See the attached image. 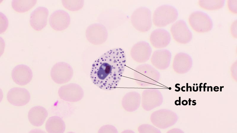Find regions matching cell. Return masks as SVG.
Listing matches in <instances>:
<instances>
[{
  "label": "cell",
  "mask_w": 237,
  "mask_h": 133,
  "mask_svg": "<svg viewBox=\"0 0 237 133\" xmlns=\"http://www.w3.org/2000/svg\"><path fill=\"white\" fill-rule=\"evenodd\" d=\"M188 83H187V89H186V90H186V91H188Z\"/></svg>",
  "instance_id": "cell-23"
},
{
  "label": "cell",
  "mask_w": 237,
  "mask_h": 133,
  "mask_svg": "<svg viewBox=\"0 0 237 133\" xmlns=\"http://www.w3.org/2000/svg\"><path fill=\"white\" fill-rule=\"evenodd\" d=\"M170 30L174 39L179 43L186 44L192 39V33L184 20H179L174 23Z\"/></svg>",
  "instance_id": "cell-6"
},
{
  "label": "cell",
  "mask_w": 237,
  "mask_h": 133,
  "mask_svg": "<svg viewBox=\"0 0 237 133\" xmlns=\"http://www.w3.org/2000/svg\"><path fill=\"white\" fill-rule=\"evenodd\" d=\"M193 61L191 56L188 54L179 53L175 56L173 66L174 69L181 71H186L190 68Z\"/></svg>",
  "instance_id": "cell-15"
},
{
  "label": "cell",
  "mask_w": 237,
  "mask_h": 133,
  "mask_svg": "<svg viewBox=\"0 0 237 133\" xmlns=\"http://www.w3.org/2000/svg\"><path fill=\"white\" fill-rule=\"evenodd\" d=\"M188 20L191 27L198 32H207L213 27L212 21L210 17L201 11H196L191 13Z\"/></svg>",
  "instance_id": "cell-4"
},
{
  "label": "cell",
  "mask_w": 237,
  "mask_h": 133,
  "mask_svg": "<svg viewBox=\"0 0 237 133\" xmlns=\"http://www.w3.org/2000/svg\"><path fill=\"white\" fill-rule=\"evenodd\" d=\"M178 16V12L174 7L168 5H161L154 12L153 22L154 25L157 27H164L174 22Z\"/></svg>",
  "instance_id": "cell-2"
},
{
  "label": "cell",
  "mask_w": 237,
  "mask_h": 133,
  "mask_svg": "<svg viewBox=\"0 0 237 133\" xmlns=\"http://www.w3.org/2000/svg\"><path fill=\"white\" fill-rule=\"evenodd\" d=\"M48 115L47 111L44 108L41 106H36L30 110L28 118L32 125L40 126L43 124Z\"/></svg>",
  "instance_id": "cell-13"
},
{
  "label": "cell",
  "mask_w": 237,
  "mask_h": 133,
  "mask_svg": "<svg viewBox=\"0 0 237 133\" xmlns=\"http://www.w3.org/2000/svg\"><path fill=\"white\" fill-rule=\"evenodd\" d=\"M73 70L71 66L64 62H59L52 68L50 75L52 80L55 83L62 84L69 81L72 77Z\"/></svg>",
  "instance_id": "cell-5"
},
{
  "label": "cell",
  "mask_w": 237,
  "mask_h": 133,
  "mask_svg": "<svg viewBox=\"0 0 237 133\" xmlns=\"http://www.w3.org/2000/svg\"><path fill=\"white\" fill-rule=\"evenodd\" d=\"M171 54L169 51L166 49L158 50L153 53L151 61L153 65L157 68L168 67L170 63Z\"/></svg>",
  "instance_id": "cell-14"
},
{
  "label": "cell",
  "mask_w": 237,
  "mask_h": 133,
  "mask_svg": "<svg viewBox=\"0 0 237 133\" xmlns=\"http://www.w3.org/2000/svg\"><path fill=\"white\" fill-rule=\"evenodd\" d=\"M152 53V49L147 42L141 41L135 44L132 47L130 51L132 58L137 62L144 63L150 59Z\"/></svg>",
  "instance_id": "cell-8"
},
{
  "label": "cell",
  "mask_w": 237,
  "mask_h": 133,
  "mask_svg": "<svg viewBox=\"0 0 237 133\" xmlns=\"http://www.w3.org/2000/svg\"><path fill=\"white\" fill-rule=\"evenodd\" d=\"M224 0H200L198 4L202 8L209 10L222 8L224 4Z\"/></svg>",
  "instance_id": "cell-18"
},
{
  "label": "cell",
  "mask_w": 237,
  "mask_h": 133,
  "mask_svg": "<svg viewBox=\"0 0 237 133\" xmlns=\"http://www.w3.org/2000/svg\"><path fill=\"white\" fill-rule=\"evenodd\" d=\"M150 40L151 44L154 47L161 48L166 47L169 43L171 37L169 33L166 30L158 29L152 32Z\"/></svg>",
  "instance_id": "cell-12"
},
{
  "label": "cell",
  "mask_w": 237,
  "mask_h": 133,
  "mask_svg": "<svg viewBox=\"0 0 237 133\" xmlns=\"http://www.w3.org/2000/svg\"><path fill=\"white\" fill-rule=\"evenodd\" d=\"M209 87L208 86L207 87V91H209Z\"/></svg>",
  "instance_id": "cell-25"
},
{
  "label": "cell",
  "mask_w": 237,
  "mask_h": 133,
  "mask_svg": "<svg viewBox=\"0 0 237 133\" xmlns=\"http://www.w3.org/2000/svg\"><path fill=\"white\" fill-rule=\"evenodd\" d=\"M131 20L134 27L139 31H148L151 27V13L147 8L141 7L136 9L132 15Z\"/></svg>",
  "instance_id": "cell-3"
},
{
  "label": "cell",
  "mask_w": 237,
  "mask_h": 133,
  "mask_svg": "<svg viewBox=\"0 0 237 133\" xmlns=\"http://www.w3.org/2000/svg\"><path fill=\"white\" fill-rule=\"evenodd\" d=\"M180 97H179V105H180Z\"/></svg>",
  "instance_id": "cell-22"
},
{
  "label": "cell",
  "mask_w": 237,
  "mask_h": 133,
  "mask_svg": "<svg viewBox=\"0 0 237 133\" xmlns=\"http://www.w3.org/2000/svg\"><path fill=\"white\" fill-rule=\"evenodd\" d=\"M125 52L121 48L111 49L92 64L90 73L94 84L105 90H112L118 85L126 67Z\"/></svg>",
  "instance_id": "cell-1"
},
{
  "label": "cell",
  "mask_w": 237,
  "mask_h": 133,
  "mask_svg": "<svg viewBox=\"0 0 237 133\" xmlns=\"http://www.w3.org/2000/svg\"><path fill=\"white\" fill-rule=\"evenodd\" d=\"M191 101H192V100H190V98H189V100H188V101H189V105H190V102Z\"/></svg>",
  "instance_id": "cell-21"
},
{
  "label": "cell",
  "mask_w": 237,
  "mask_h": 133,
  "mask_svg": "<svg viewBox=\"0 0 237 133\" xmlns=\"http://www.w3.org/2000/svg\"><path fill=\"white\" fill-rule=\"evenodd\" d=\"M45 127L48 133H63L65 131V125L61 118L55 116L49 118L46 122Z\"/></svg>",
  "instance_id": "cell-16"
},
{
  "label": "cell",
  "mask_w": 237,
  "mask_h": 133,
  "mask_svg": "<svg viewBox=\"0 0 237 133\" xmlns=\"http://www.w3.org/2000/svg\"><path fill=\"white\" fill-rule=\"evenodd\" d=\"M48 15L49 11L46 8L38 7L31 14L30 23L31 26L36 30H41L47 25Z\"/></svg>",
  "instance_id": "cell-9"
},
{
  "label": "cell",
  "mask_w": 237,
  "mask_h": 133,
  "mask_svg": "<svg viewBox=\"0 0 237 133\" xmlns=\"http://www.w3.org/2000/svg\"><path fill=\"white\" fill-rule=\"evenodd\" d=\"M49 22L50 26L53 29L61 31L66 29L68 26L70 22V16L65 11L56 10L51 15Z\"/></svg>",
  "instance_id": "cell-11"
},
{
  "label": "cell",
  "mask_w": 237,
  "mask_h": 133,
  "mask_svg": "<svg viewBox=\"0 0 237 133\" xmlns=\"http://www.w3.org/2000/svg\"><path fill=\"white\" fill-rule=\"evenodd\" d=\"M7 99L11 104L22 106L27 104L30 100V95L26 89L18 87L11 88L8 92Z\"/></svg>",
  "instance_id": "cell-7"
},
{
  "label": "cell",
  "mask_w": 237,
  "mask_h": 133,
  "mask_svg": "<svg viewBox=\"0 0 237 133\" xmlns=\"http://www.w3.org/2000/svg\"><path fill=\"white\" fill-rule=\"evenodd\" d=\"M206 84V83H204V87H204V91H205V87H206V86H205V85Z\"/></svg>",
  "instance_id": "cell-20"
},
{
  "label": "cell",
  "mask_w": 237,
  "mask_h": 133,
  "mask_svg": "<svg viewBox=\"0 0 237 133\" xmlns=\"http://www.w3.org/2000/svg\"><path fill=\"white\" fill-rule=\"evenodd\" d=\"M223 87H223H220V91H222V87Z\"/></svg>",
  "instance_id": "cell-24"
},
{
  "label": "cell",
  "mask_w": 237,
  "mask_h": 133,
  "mask_svg": "<svg viewBox=\"0 0 237 133\" xmlns=\"http://www.w3.org/2000/svg\"><path fill=\"white\" fill-rule=\"evenodd\" d=\"M11 75L13 80L16 84L24 85L30 82L33 77V73L28 66L20 64L13 68Z\"/></svg>",
  "instance_id": "cell-10"
},
{
  "label": "cell",
  "mask_w": 237,
  "mask_h": 133,
  "mask_svg": "<svg viewBox=\"0 0 237 133\" xmlns=\"http://www.w3.org/2000/svg\"><path fill=\"white\" fill-rule=\"evenodd\" d=\"M196 101V100H193L192 101V102H193V103H194V104H192V105L194 106V105H196V102H194V101Z\"/></svg>",
  "instance_id": "cell-19"
},
{
  "label": "cell",
  "mask_w": 237,
  "mask_h": 133,
  "mask_svg": "<svg viewBox=\"0 0 237 133\" xmlns=\"http://www.w3.org/2000/svg\"><path fill=\"white\" fill-rule=\"evenodd\" d=\"M36 0H12V6L18 12H25L29 10L36 4Z\"/></svg>",
  "instance_id": "cell-17"
}]
</instances>
